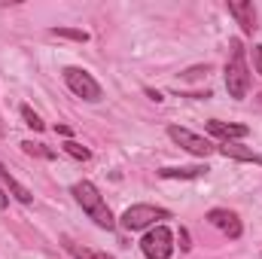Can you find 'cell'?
<instances>
[{
	"label": "cell",
	"instance_id": "22",
	"mask_svg": "<svg viewBox=\"0 0 262 259\" xmlns=\"http://www.w3.org/2000/svg\"><path fill=\"white\" fill-rule=\"evenodd\" d=\"M9 204V195H3V189H0V207H6Z\"/></svg>",
	"mask_w": 262,
	"mask_h": 259
},
{
	"label": "cell",
	"instance_id": "12",
	"mask_svg": "<svg viewBox=\"0 0 262 259\" xmlns=\"http://www.w3.org/2000/svg\"><path fill=\"white\" fill-rule=\"evenodd\" d=\"M0 180L6 183V189H9V192L15 195V198H18L21 204H31V201H34L31 189H28V186H21V183H18V180H15V177H12V174H9V171L3 168V165H0Z\"/></svg>",
	"mask_w": 262,
	"mask_h": 259
},
{
	"label": "cell",
	"instance_id": "5",
	"mask_svg": "<svg viewBox=\"0 0 262 259\" xmlns=\"http://www.w3.org/2000/svg\"><path fill=\"white\" fill-rule=\"evenodd\" d=\"M171 213L165 207H156V204H131L128 210L122 213V226L128 232H140V229H149L156 220H168Z\"/></svg>",
	"mask_w": 262,
	"mask_h": 259
},
{
	"label": "cell",
	"instance_id": "17",
	"mask_svg": "<svg viewBox=\"0 0 262 259\" xmlns=\"http://www.w3.org/2000/svg\"><path fill=\"white\" fill-rule=\"evenodd\" d=\"M64 153L70 156V159H76V162H89V159H92V153H89L82 143H76V140H67V143H64Z\"/></svg>",
	"mask_w": 262,
	"mask_h": 259
},
{
	"label": "cell",
	"instance_id": "16",
	"mask_svg": "<svg viewBox=\"0 0 262 259\" xmlns=\"http://www.w3.org/2000/svg\"><path fill=\"white\" fill-rule=\"evenodd\" d=\"M18 113H21V119H25V125H28V128H34V131H43V128H46V122H43V119H40V116H37L28 104H21V107H18Z\"/></svg>",
	"mask_w": 262,
	"mask_h": 259
},
{
	"label": "cell",
	"instance_id": "10",
	"mask_svg": "<svg viewBox=\"0 0 262 259\" xmlns=\"http://www.w3.org/2000/svg\"><path fill=\"white\" fill-rule=\"evenodd\" d=\"M220 153H223L226 159H235V162H253V165H262V156H259V153H253L250 146L235 143V140H226V143L220 146Z\"/></svg>",
	"mask_w": 262,
	"mask_h": 259
},
{
	"label": "cell",
	"instance_id": "6",
	"mask_svg": "<svg viewBox=\"0 0 262 259\" xmlns=\"http://www.w3.org/2000/svg\"><path fill=\"white\" fill-rule=\"evenodd\" d=\"M168 137L177 143V146H183L186 153H192V156H198V159H204V156H210L213 153V143L207 140V137H201V134H195V131L189 128H180V125H171L168 128Z\"/></svg>",
	"mask_w": 262,
	"mask_h": 259
},
{
	"label": "cell",
	"instance_id": "13",
	"mask_svg": "<svg viewBox=\"0 0 262 259\" xmlns=\"http://www.w3.org/2000/svg\"><path fill=\"white\" fill-rule=\"evenodd\" d=\"M64 247L73 259H113V256H107V253H101V250H95V247H85V244L79 247V244H73V241H67Z\"/></svg>",
	"mask_w": 262,
	"mask_h": 259
},
{
	"label": "cell",
	"instance_id": "8",
	"mask_svg": "<svg viewBox=\"0 0 262 259\" xmlns=\"http://www.w3.org/2000/svg\"><path fill=\"white\" fill-rule=\"evenodd\" d=\"M229 15L241 25L244 34H253V31H256V9H253V3H247V0H232V3H229Z\"/></svg>",
	"mask_w": 262,
	"mask_h": 259
},
{
	"label": "cell",
	"instance_id": "20",
	"mask_svg": "<svg viewBox=\"0 0 262 259\" xmlns=\"http://www.w3.org/2000/svg\"><path fill=\"white\" fill-rule=\"evenodd\" d=\"M146 95H149V98H152V101H156V104H159V101H165V98H162V95H159V92H156V89H146Z\"/></svg>",
	"mask_w": 262,
	"mask_h": 259
},
{
	"label": "cell",
	"instance_id": "3",
	"mask_svg": "<svg viewBox=\"0 0 262 259\" xmlns=\"http://www.w3.org/2000/svg\"><path fill=\"white\" fill-rule=\"evenodd\" d=\"M61 73H64L67 89H70L76 98H82V101H89V104H95V101L104 98V89L98 85V79H95L89 70H82V67H64Z\"/></svg>",
	"mask_w": 262,
	"mask_h": 259
},
{
	"label": "cell",
	"instance_id": "18",
	"mask_svg": "<svg viewBox=\"0 0 262 259\" xmlns=\"http://www.w3.org/2000/svg\"><path fill=\"white\" fill-rule=\"evenodd\" d=\"M253 67H256V73H262V43L253 46Z\"/></svg>",
	"mask_w": 262,
	"mask_h": 259
},
{
	"label": "cell",
	"instance_id": "21",
	"mask_svg": "<svg viewBox=\"0 0 262 259\" xmlns=\"http://www.w3.org/2000/svg\"><path fill=\"white\" fill-rule=\"evenodd\" d=\"M55 131H58V134H61V137H67V140H70V134H73V131L67 128V125H58V128H55Z\"/></svg>",
	"mask_w": 262,
	"mask_h": 259
},
{
	"label": "cell",
	"instance_id": "7",
	"mask_svg": "<svg viewBox=\"0 0 262 259\" xmlns=\"http://www.w3.org/2000/svg\"><path fill=\"white\" fill-rule=\"evenodd\" d=\"M207 223L216 226V229H220L223 235H229V238H241V220H238L235 210L213 207V210H207Z\"/></svg>",
	"mask_w": 262,
	"mask_h": 259
},
{
	"label": "cell",
	"instance_id": "9",
	"mask_svg": "<svg viewBox=\"0 0 262 259\" xmlns=\"http://www.w3.org/2000/svg\"><path fill=\"white\" fill-rule=\"evenodd\" d=\"M207 131L216 134V137H223V140H241V137L250 134L247 125H238V122H220V119H210V122H207Z\"/></svg>",
	"mask_w": 262,
	"mask_h": 259
},
{
	"label": "cell",
	"instance_id": "2",
	"mask_svg": "<svg viewBox=\"0 0 262 259\" xmlns=\"http://www.w3.org/2000/svg\"><path fill=\"white\" fill-rule=\"evenodd\" d=\"M73 198H76V204L89 213V220H95V226H101V229H116V220H113V213H110V207H107V201H104V195L98 192V186L95 183H89V180H79V183H73Z\"/></svg>",
	"mask_w": 262,
	"mask_h": 259
},
{
	"label": "cell",
	"instance_id": "14",
	"mask_svg": "<svg viewBox=\"0 0 262 259\" xmlns=\"http://www.w3.org/2000/svg\"><path fill=\"white\" fill-rule=\"evenodd\" d=\"M52 37H64V40H76V43H89V34L79 28H52Z\"/></svg>",
	"mask_w": 262,
	"mask_h": 259
},
{
	"label": "cell",
	"instance_id": "19",
	"mask_svg": "<svg viewBox=\"0 0 262 259\" xmlns=\"http://www.w3.org/2000/svg\"><path fill=\"white\" fill-rule=\"evenodd\" d=\"M177 241H180V250H189V247H192V244H189V232H186V229H180Z\"/></svg>",
	"mask_w": 262,
	"mask_h": 259
},
{
	"label": "cell",
	"instance_id": "1",
	"mask_svg": "<svg viewBox=\"0 0 262 259\" xmlns=\"http://www.w3.org/2000/svg\"><path fill=\"white\" fill-rule=\"evenodd\" d=\"M226 92L229 98L241 101L250 92V70H247V52L241 40H229V61H226Z\"/></svg>",
	"mask_w": 262,
	"mask_h": 259
},
{
	"label": "cell",
	"instance_id": "4",
	"mask_svg": "<svg viewBox=\"0 0 262 259\" xmlns=\"http://www.w3.org/2000/svg\"><path fill=\"white\" fill-rule=\"evenodd\" d=\"M140 250H143L146 259H171V253H174V235H171V229L168 226L149 229L143 235V241H140Z\"/></svg>",
	"mask_w": 262,
	"mask_h": 259
},
{
	"label": "cell",
	"instance_id": "15",
	"mask_svg": "<svg viewBox=\"0 0 262 259\" xmlns=\"http://www.w3.org/2000/svg\"><path fill=\"white\" fill-rule=\"evenodd\" d=\"M21 149H25L28 156H40V159H55V149H49L46 143H34V140H25V143H21Z\"/></svg>",
	"mask_w": 262,
	"mask_h": 259
},
{
	"label": "cell",
	"instance_id": "11",
	"mask_svg": "<svg viewBox=\"0 0 262 259\" xmlns=\"http://www.w3.org/2000/svg\"><path fill=\"white\" fill-rule=\"evenodd\" d=\"M210 168L207 165H186V168H162L159 177L165 180H195V177H204Z\"/></svg>",
	"mask_w": 262,
	"mask_h": 259
}]
</instances>
